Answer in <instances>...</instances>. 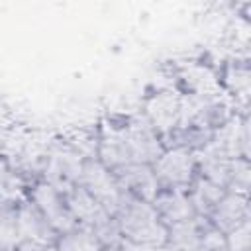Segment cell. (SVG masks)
I'll list each match as a JSON object with an SVG mask.
<instances>
[{
    "instance_id": "cell-1",
    "label": "cell",
    "mask_w": 251,
    "mask_h": 251,
    "mask_svg": "<svg viewBox=\"0 0 251 251\" xmlns=\"http://www.w3.org/2000/svg\"><path fill=\"white\" fill-rule=\"evenodd\" d=\"M114 218L127 243L149 247L167 243V224L157 216L151 202L126 194L114 212Z\"/></svg>"
},
{
    "instance_id": "cell-2",
    "label": "cell",
    "mask_w": 251,
    "mask_h": 251,
    "mask_svg": "<svg viewBox=\"0 0 251 251\" xmlns=\"http://www.w3.org/2000/svg\"><path fill=\"white\" fill-rule=\"evenodd\" d=\"M180 92L175 86H149L137 112L165 139L180 124Z\"/></svg>"
},
{
    "instance_id": "cell-3",
    "label": "cell",
    "mask_w": 251,
    "mask_h": 251,
    "mask_svg": "<svg viewBox=\"0 0 251 251\" xmlns=\"http://www.w3.org/2000/svg\"><path fill=\"white\" fill-rule=\"evenodd\" d=\"M86 159H82L63 135H55L47 147L45 159H43V171L39 180H47L53 186H57L61 192L73 184H78L82 165Z\"/></svg>"
},
{
    "instance_id": "cell-4",
    "label": "cell",
    "mask_w": 251,
    "mask_h": 251,
    "mask_svg": "<svg viewBox=\"0 0 251 251\" xmlns=\"http://www.w3.org/2000/svg\"><path fill=\"white\" fill-rule=\"evenodd\" d=\"M175 88L180 94H212L220 90L218 61L206 57H190L171 67Z\"/></svg>"
},
{
    "instance_id": "cell-5",
    "label": "cell",
    "mask_w": 251,
    "mask_h": 251,
    "mask_svg": "<svg viewBox=\"0 0 251 251\" xmlns=\"http://www.w3.org/2000/svg\"><path fill=\"white\" fill-rule=\"evenodd\" d=\"M124 122H126V114L124 116L114 114V116L102 118L96 124V129H98L96 159L112 173L133 163L129 147H127L126 131H124Z\"/></svg>"
},
{
    "instance_id": "cell-6",
    "label": "cell",
    "mask_w": 251,
    "mask_h": 251,
    "mask_svg": "<svg viewBox=\"0 0 251 251\" xmlns=\"http://www.w3.org/2000/svg\"><path fill=\"white\" fill-rule=\"evenodd\" d=\"M25 198L45 216V220L49 222V226L53 227L57 237L78 226L76 220L73 218V214L69 212L67 204H65L63 192L57 186H53L51 182H47V180L31 182L27 186Z\"/></svg>"
},
{
    "instance_id": "cell-7",
    "label": "cell",
    "mask_w": 251,
    "mask_h": 251,
    "mask_svg": "<svg viewBox=\"0 0 251 251\" xmlns=\"http://www.w3.org/2000/svg\"><path fill=\"white\" fill-rule=\"evenodd\" d=\"M220 90L237 112H249L251 63L249 55H229L218 63Z\"/></svg>"
},
{
    "instance_id": "cell-8",
    "label": "cell",
    "mask_w": 251,
    "mask_h": 251,
    "mask_svg": "<svg viewBox=\"0 0 251 251\" xmlns=\"http://www.w3.org/2000/svg\"><path fill=\"white\" fill-rule=\"evenodd\" d=\"M153 173L161 188L186 190L198 175L196 157L180 147H165L161 157L153 163Z\"/></svg>"
},
{
    "instance_id": "cell-9",
    "label": "cell",
    "mask_w": 251,
    "mask_h": 251,
    "mask_svg": "<svg viewBox=\"0 0 251 251\" xmlns=\"http://www.w3.org/2000/svg\"><path fill=\"white\" fill-rule=\"evenodd\" d=\"M78 184H82L94 196V200L112 216L126 196L118 182V176L110 169H106L96 157L84 161Z\"/></svg>"
},
{
    "instance_id": "cell-10",
    "label": "cell",
    "mask_w": 251,
    "mask_h": 251,
    "mask_svg": "<svg viewBox=\"0 0 251 251\" xmlns=\"http://www.w3.org/2000/svg\"><path fill=\"white\" fill-rule=\"evenodd\" d=\"M124 131H126V139H127V147L133 163L153 165L165 151L163 137L141 118L137 110L126 114Z\"/></svg>"
},
{
    "instance_id": "cell-11",
    "label": "cell",
    "mask_w": 251,
    "mask_h": 251,
    "mask_svg": "<svg viewBox=\"0 0 251 251\" xmlns=\"http://www.w3.org/2000/svg\"><path fill=\"white\" fill-rule=\"evenodd\" d=\"M222 153L231 159H249L251 157V131H249V112H233L212 137Z\"/></svg>"
},
{
    "instance_id": "cell-12",
    "label": "cell",
    "mask_w": 251,
    "mask_h": 251,
    "mask_svg": "<svg viewBox=\"0 0 251 251\" xmlns=\"http://www.w3.org/2000/svg\"><path fill=\"white\" fill-rule=\"evenodd\" d=\"M214 227L220 231L227 233L235 229L237 226L251 222V204L247 194H237V192H227L218 200L210 216L206 218Z\"/></svg>"
},
{
    "instance_id": "cell-13",
    "label": "cell",
    "mask_w": 251,
    "mask_h": 251,
    "mask_svg": "<svg viewBox=\"0 0 251 251\" xmlns=\"http://www.w3.org/2000/svg\"><path fill=\"white\" fill-rule=\"evenodd\" d=\"M16 222H18L20 241L41 243V245H51L57 241V233L53 231L45 216L27 198H24L16 206Z\"/></svg>"
},
{
    "instance_id": "cell-14",
    "label": "cell",
    "mask_w": 251,
    "mask_h": 251,
    "mask_svg": "<svg viewBox=\"0 0 251 251\" xmlns=\"http://www.w3.org/2000/svg\"><path fill=\"white\" fill-rule=\"evenodd\" d=\"M118 176V182L122 190L129 196H135L139 200L151 202L157 192L161 190L157 176L153 173V165H143V163H129L124 169L114 173Z\"/></svg>"
},
{
    "instance_id": "cell-15",
    "label": "cell",
    "mask_w": 251,
    "mask_h": 251,
    "mask_svg": "<svg viewBox=\"0 0 251 251\" xmlns=\"http://www.w3.org/2000/svg\"><path fill=\"white\" fill-rule=\"evenodd\" d=\"M157 216L167 224H178V222H186L196 218L194 206L188 198L186 190H175V188H161L157 192V196L151 200Z\"/></svg>"
},
{
    "instance_id": "cell-16",
    "label": "cell",
    "mask_w": 251,
    "mask_h": 251,
    "mask_svg": "<svg viewBox=\"0 0 251 251\" xmlns=\"http://www.w3.org/2000/svg\"><path fill=\"white\" fill-rule=\"evenodd\" d=\"M63 196H65V204H67L69 212L73 214V218L76 220L78 226L90 227L106 212L82 184H73V186L65 188Z\"/></svg>"
},
{
    "instance_id": "cell-17",
    "label": "cell",
    "mask_w": 251,
    "mask_h": 251,
    "mask_svg": "<svg viewBox=\"0 0 251 251\" xmlns=\"http://www.w3.org/2000/svg\"><path fill=\"white\" fill-rule=\"evenodd\" d=\"M196 157V173L220 186L226 188L227 178H229V169H231V157H227L226 153H222L216 145H212V141L200 149L198 153H194Z\"/></svg>"
},
{
    "instance_id": "cell-18",
    "label": "cell",
    "mask_w": 251,
    "mask_h": 251,
    "mask_svg": "<svg viewBox=\"0 0 251 251\" xmlns=\"http://www.w3.org/2000/svg\"><path fill=\"white\" fill-rule=\"evenodd\" d=\"M186 192H188V198L194 206L196 216L208 218L210 212L214 210V206L218 204V200L226 194V188L208 180V178H204V176H200V175H196V178L190 182Z\"/></svg>"
},
{
    "instance_id": "cell-19",
    "label": "cell",
    "mask_w": 251,
    "mask_h": 251,
    "mask_svg": "<svg viewBox=\"0 0 251 251\" xmlns=\"http://www.w3.org/2000/svg\"><path fill=\"white\" fill-rule=\"evenodd\" d=\"M202 224L204 218L196 216L192 220L167 226V245H171L175 251H194L198 245Z\"/></svg>"
},
{
    "instance_id": "cell-20",
    "label": "cell",
    "mask_w": 251,
    "mask_h": 251,
    "mask_svg": "<svg viewBox=\"0 0 251 251\" xmlns=\"http://www.w3.org/2000/svg\"><path fill=\"white\" fill-rule=\"evenodd\" d=\"M55 247L57 251H104L96 235L84 226H76L71 231L59 235Z\"/></svg>"
},
{
    "instance_id": "cell-21",
    "label": "cell",
    "mask_w": 251,
    "mask_h": 251,
    "mask_svg": "<svg viewBox=\"0 0 251 251\" xmlns=\"http://www.w3.org/2000/svg\"><path fill=\"white\" fill-rule=\"evenodd\" d=\"M94 235H96V239L100 241V245H102V249L104 251H110V249H120L122 247V241H124V235H122V231H120V226H118V220L112 216V214H108V212H104L90 227H88Z\"/></svg>"
},
{
    "instance_id": "cell-22",
    "label": "cell",
    "mask_w": 251,
    "mask_h": 251,
    "mask_svg": "<svg viewBox=\"0 0 251 251\" xmlns=\"http://www.w3.org/2000/svg\"><path fill=\"white\" fill-rule=\"evenodd\" d=\"M249 184H251V165H249V159H233L226 190L249 196Z\"/></svg>"
},
{
    "instance_id": "cell-23",
    "label": "cell",
    "mask_w": 251,
    "mask_h": 251,
    "mask_svg": "<svg viewBox=\"0 0 251 251\" xmlns=\"http://www.w3.org/2000/svg\"><path fill=\"white\" fill-rule=\"evenodd\" d=\"M20 243L18 222H16V206L0 208V245L16 247Z\"/></svg>"
},
{
    "instance_id": "cell-24",
    "label": "cell",
    "mask_w": 251,
    "mask_h": 251,
    "mask_svg": "<svg viewBox=\"0 0 251 251\" xmlns=\"http://www.w3.org/2000/svg\"><path fill=\"white\" fill-rule=\"evenodd\" d=\"M194 251H227L226 247V233L220 231L218 227H214L206 218L200 229V237H198V245Z\"/></svg>"
},
{
    "instance_id": "cell-25",
    "label": "cell",
    "mask_w": 251,
    "mask_h": 251,
    "mask_svg": "<svg viewBox=\"0 0 251 251\" xmlns=\"http://www.w3.org/2000/svg\"><path fill=\"white\" fill-rule=\"evenodd\" d=\"M227 251H251V222L237 226L226 233Z\"/></svg>"
},
{
    "instance_id": "cell-26",
    "label": "cell",
    "mask_w": 251,
    "mask_h": 251,
    "mask_svg": "<svg viewBox=\"0 0 251 251\" xmlns=\"http://www.w3.org/2000/svg\"><path fill=\"white\" fill-rule=\"evenodd\" d=\"M16 251H57L55 243L51 245H41V243H29V241H20L16 245Z\"/></svg>"
},
{
    "instance_id": "cell-27",
    "label": "cell",
    "mask_w": 251,
    "mask_h": 251,
    "mask_svg": "<svg viewBox=\"0 0 251 251\" xmlns=\"http://www.w3.org/2000/svg\"><path fill=\"white\" fill-rule=\"evenodd\" d=\"M0 251H16V247H4V245H0Z\"/></svg>"
},
{
    "instance_id": "cell-28",
    "label": "cell",
    "mask_w": 251,
    "mask_h": 251,
    "mask_svg": "<svg viewBox=\"0 0 251 251\" xmlns=\"http://www.w3.org/2000/svg\"><path fill=\"white\" fill-rule=\"evenodd\" d=\"M110 251H120V249H110Z\"/></svg>"
}]
</instances>
